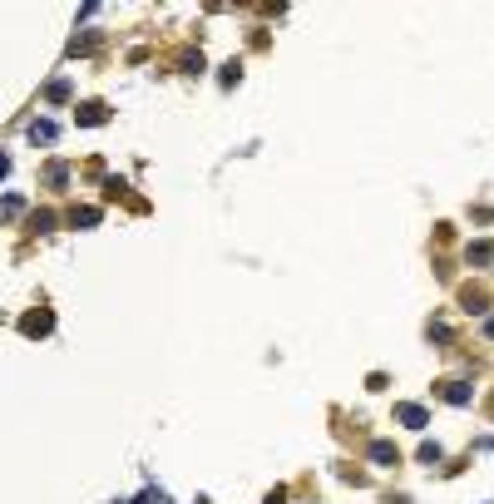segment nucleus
I'll return each mask as SVG.
<instances>
[{"label": "nucleus", "mask_w": 494, "mask_h": 504, "mask_svg": "<svg viewBox=\"0 0 494 504\" xmlns=\"http://www.w3.org/2000/svg\"><path fill=\"white\" fill-rule=\"evenodd\" d=\"M20 331H25V336H50V331H55V316H50V311H30V316L20 321Z\"/></svg>", "instance_id": "1"}, {"label": "nucleus", "mask_w": 494, "mask_h": 504, "mask_svg": "<svg viewBox=\"0 0 494 504\" xmlns=\"http://www.w3.org/2000/svg\"><path fill=\"white\" fill-rule=\"evenodd\" d=\"M30 139H35V144H55V139H60L55 119H35V124H30Z\"/></svg>", "instance_id": "2"}, {"label": "nucleus", "mask_w": 494, "mask_h": 504, "mask_svg": "<svg viewBox=\"0 0 494 504\" xmlns=\"http://www.w3.org/2000/svg\"><path fill=\"white\" fill-rule=\"evenodd\" d=\"M425 420H430V410H425V405H400V425H405V430H420Z\"/></svg>", "instance_id": "3"}, {"label": "nucleus", "mask_w": 494, "mask_h": 504, "mask_svg": "<svg viewBox=\"0 0 494 504\" xmlns=\"http://www.w3.org/2000/svg\"><path fill=\"white\" fill-rule=\"evenodd\" d=\"M104 119H109V104H80V124H85V129H95Z\"/></svg>", "instance_id": "4"}, {"label": "nucleus", "mask_w": 494, "mask_h": 504, "mask_svg": "<svg viewBox=\"0 0 494 504\" xmlns=\"http://www.w3.org/2000/svg\"><path fill=\"white\" fill-rule=\"evenodd\" d=\"M440 396H445L450 405H465L470 401V386H465V381H450V386H440Z\"/></svg>", "instance_id": "5"}, {"label": "nucleus", "mask_w": 494, "mask_h": 504, "mask_svg": "<svg viewBox=\"0 0 494 504\" xmlns=\"http://www.w3.org/2000/svg\"><path fill=\"white\" fill-rule=\"evenodd\" d=\"M371 460H376V465H395L400 455H395V445H391V440H376V445H371Z\"/></svg>", "instance_id": "6"}, {"label": "nucleus", "mask_w": 494, "mask_h": 504, "mask_svg": "<svg viewBox=\"0 0 494 504\" xmlns=\"http://www.w3.org/2000/svg\"><path fill=\"white\" fill-rule=\"evenodd\" d=\"M70 222H75V227H95V222H99V208H75V213H70Z\"/></svg>", "instance_id": "7"}, {"label": "nucleus", "mask_w": 494, "mask_h": 504, "mask_svg": "<svg viewBox=\"0 0 494 504\" xmlns=\"http://www.w3.org/2000/svg\"><path fill=\"white\" fill-rule=\"evenodd\" d=\"M45 183H50V188H65V183H70V168H65V163H55V168L45 173Z\"/></svg>", "instance_id": "8"}, {"label": "nucleus", "mask_w": 494, "mask_h": 504, "mask_svg": "<svg viewBox=\"0 0 494 504\" xmlns=\"http://www.w3.org/2000/svg\"><path fill=\"white\" fill-rule=\"evenodd\" d=\"M490 257H494L490 242H475V247H470V262H490Z\"/></svg>", "instance_id": "9"}, {"label": "nucleus", "mask_w": 494, "mask_h": 504, "mask_svg": "<svg viewBox=\"0 0 494 504\" xmlns=\"http://www.w3.org/2000/svg\"><path fill=\"white\" fill-rule=\"evenodd\" d=\"M20 208H25V198H20V193H10V198H5V218H15Z\"/></svg>", "instance_id": "10"}, {"label": "nucleus", "mask_w": 494, "mask_h": 504, "mask_svg": "<svg viewBox=\"0 0 494 504\" xmlns=\"http://www.w3.org/2000/svg\"><path fill=\"white\" fill-rule=\"evenodd\" d=\"M267 504H287V500H282V490H272V495H267Z\"/></svg>", "instance_id": "11"}, {"label": "nucleus", "mask_w": 494, "mask_h": 504, "mask_svg": "<svg viewBox=\"0 0 494 504\" xmlns=\"http://www.w3.org/2000/svg\"><path fill=\"white\" fill-rule=\"evenodd\" d=\"M5 173H10V159H5V154H0V178H5Z\"/></svg>", "instance_id": "12"}, {"label": "nucleus", "mask_w": 494, "mask_h": 504, "mask_svg": "<svg viewBox=\"0 0 494 504\" xmlns=\"http://www.w3.org/2000/svg\"><path fill=\"white\" fill-rule=\"evenodd\" d=\"M485 331H490V336H494V316H490V321H485Z\"/></svg>", "instance_id": "13"}]
</instances>
